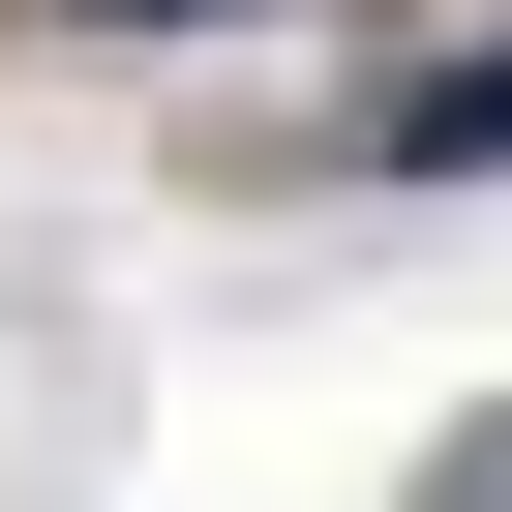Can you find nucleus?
<instances>
[{
    "label": "nucleus",
    "mask_w": 512,
    "mask_h": 512,
    "mask_svg": "<svg viewBox=\"0 0 512 512\" xmlns=\"http://www.w3.org/2000/svg\"><path fill=\"white\" fill-rule=\"evenodd\" d=\"M392 151H422V181H482V151H512V61H452V91H422Z\"/></svg>",
    "instance_id": "1"
},
{
    "label": "nucleus",
    "mask_w": 512,
    "mask_h": 512,
    "mask_svg": "<svg viewBox=\"0 0 512 512\" xmlns=\"http://www.w3.org/2000/svg\"><path fill=\"white\" fill-rule=\"evenodd\" d=\"M61 31H181V0H61Z\"/></svg>",
    "instance_id": "2"
}]
</instances>
